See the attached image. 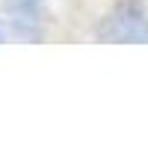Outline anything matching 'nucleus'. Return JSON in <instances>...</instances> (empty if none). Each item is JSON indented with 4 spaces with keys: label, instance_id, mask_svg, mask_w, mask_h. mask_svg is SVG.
<instances>
[{
    "label": "nucleus",
    "instance_id": "1",
    "mask_svg": "<svg viewBox=\"0 0 148 148\" xmlns=\"http://www.w3.org/2000/svg\"><path fill=\"white\" fill-rule=\"evenodd\" d=\"M98 39L101 42H145L148 45V18L136 3H119L110 15H104V21L98 24Z\"/></svg>",
    "mask_w": 148,
    "mask_h": 148
},
{
    "label": "nucleus",
    "instance_id": "2",
    "mask_svg": "<svg viewBox=\"0 0 148 148\" xmlns=\"http://www.w3.org/2000/svg\"><path fill=\"white\" fill-rule=\"evenodd\" d=\"M42 27L39 21H27V18H0V42H39L42 39Z\"/></svg>",
    "mask_w": 148,
    "mask_h": 148
},
{
    "label": "nucleus",
    "instance_id": "3",
    "mask_svg": "<svg viewBox=\"0 0 148 148\" xmlns=\"http://www.w3.org/2000/svg\"><path fill=\"white\" fill-rule=\"evenodd\" d=\"M47 0H6V12L15 18H27V21H39L45 12Z\"/></svg>",
    "mask_w": 148,
    "mask_h": 148
}]
</instances>
